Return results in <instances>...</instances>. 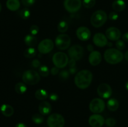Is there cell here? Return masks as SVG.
<instances>
[{"mask_svg":"<svg viewBox=\"0 0 128 127\" xmlns=\"http://www.w3.org/2000/svg\"><path fill=\"white\" fill-rule=\"evenodd\" d=\"M39 31H40V28L36 25H32V26H31V27L30 29V33L32 36H36L39 32Z\"/></svg>","mask_w":128,"mask_h":127,"instance_id":"33","label":"cell"},{"mask_svg":"<svg viewBox=\"0 0 128 127\" xmlns=\"http://www.w3.org/2000/svg\"><path fill=\"white\" fill-rule=\"evenodd\" d=\"M36 0H21V2L24 6L26 7H30L32 6L35 3Z\"/></svg>","mask_w":128,"mask_h":127,"instance_id":"36","label":"cell"},{"mask_svg":"<svg viewBox=\"0 0 128 127\" xmlns=\"http://www.w3.org/2000/svg\"><path fill=\"white\" fill-rule=\"evenodd\" d=\"M105 124L109 127H113L116 125V121L113 118H108L105 120Z\"/></svg>","mask_w":128,"mask_h":127,"instance_id":"32","label":"cell"},{"mask_svg":"<svg viewBox=\"0 0 128 127\" xmlns=\"http://www.w3.org/2000/svg\"><path fill=\"white\" fill-rule=\"evenodd\" d=\"M116 46L118 49L120 50V51L123 50L125 48L124 42L123 41H122V40H118V41H116Z\"/></svg>","mask_w":128,"mask_h":127,"instance_id":"35","label":"cell"},{"mask_svg":"<svg viewBox=\"0 0 128 127\" xmlns=\"http://www.w3.org/2000/svg\"><path fill=\"white\" fill-rule=\"evenodd\" d=\"M97 92L101 98L107 99L111 97L112 91L110 85L106 83H101L98 87Z\"/></svg>","mask_w":128,"mask_h":127,"instance_id":"12","label":"cell"},{"mask_svg":"<svg viewBox=\"0 0 128 127\" xmlns=\"http://www.w3.org/2000/svg\"><path fill=\"white\" fill-rule=\"evenodd\" d=\"M1 9H2V6H1V3H0V12H1Z\"/></svg>","mask_w":128,"mask_h":127,"instance_id":"48","label":"cell"},{"mask_svg":"<svg viewBox=\"0 0 128 127\" xmlns=\"http://www.w3.org/2000/svg\"><path fill=\"white\" fill-rule=\"evenodd\" d=\"M112 7L116 12H121L126 8V3L123 0H115L112 2Z\"/></svg>","mask_w":128,"mask_h":127,"instance_id":"19","label":"cell"},{"mask_svg":"<svg viewBox=\"0 0 128 127\" xmlns=\"http://www.w3.org/2000/svg\"><path fill=\"white\" fill-rule=\"evenodd\" d=\"M25 44L26 46H29L30 47H33L36 45L38 42V40L34 36H32L31 34L26 35L24 39Z\"/></svg>","mask_w":128,"mask_h":127,"instance_id":"22","label":"cell"},{"mask_svg":"<svg viewBox=\"0 0 128 127\" xmlns=\"http://www.w3.org/2000/svg\"><path fill=\"white\" fill-rule=\"evenodd\" d=\"M6 7L11 11H16L20 7V2L19 0H8L6 1Z\"/></svg>","mask_w":128,"mask_h":127,"instance_id":"21","label":"cell"},{"mask_svg":"<svg viewBox=\"0 0 128 127\" xmlns=\"http://www.w3.org/2000/svg\"><path fill=\"white\" fill-rule=\"evenodd\" d=\"M71 44V38L66 34H61L56 37L55 45L60 50L63 51L69 48Z\"/></svg>","mask_w":128,"mask_h":127,"instance_id":"6","label":"cell"},{"mask_svg":"<svg viewBox=\"0 0 128 127\" xmlns=\"http://www.w3.org/2000/svg\"><path fill=\"white\" fill-rule=\"evenodd\" d=\"M36 54V51L34 47H28L24 51V56L26 58H32Z\"/></svg>","mask_w":128,"mask_h":127,"instance_id":"26","label":"cell"},{"mask_svg":"<svg viewBox=\"0 0 128 127\" xmlns=\"http://www.w3.org/2000/svg\"><path fill=\"white\" fill-rule=\"evenodd\" d=\"M119 16L118 14H117V12H111L109 14V18H110V20H112V21H116L118 19Z\"/></svg>","mask_w":128,"mask_h":127,"instance_id":"37","label":"cell"},{"mask_svg":"<svg viewBox=\"0 0 128 127\" xmlns=\"http://www.w3.org/2000/svg\"><path fill=\"white\" fill-rule=\"evenodd\" d=\"M49 98H50V99L51 100V101H52V102H56V101H57L58 100L59 96L57 93H51V94L49 95Z\"/></svg>","mask_w":128,"mask_h":127,"instance_id":"38","label":"cell"},{"mask_svg":"<svg viewBox=\"0 0 128 127\" xmlns=\"http://www.w3.org/2000/svg\"><path fill=\"white\" fill-rule=\"evenodd\" d=\"M14 89L16 93H18V94H23L27 90V87L24 83L18 82L15 85Z\"/></svg>","mask_w":128,"mask_h":127,"instance_id":"25","label":"cell"},{"mask_svg":"<svg viewBox=\"0 0 128 127\" xmlns=\"http://www.w3.org/2000/svg\"><path fill=\"white\" fill-rule=\"evenodd\" d=\"M125 87H126V90L128 91V81L126 83V84H125Z\"/></svg>","mask_w":128,"mask_h":127,"instance_id":"47","label":"cell"},{"mask_svg":"<svg viewBox=\"0 0 128 127\" xmlns=\"http://www.w3.org/2000/svg\"><path fill=\"white\" fill-rule=\"evenodd\" d=\"M48 97V93L44 89H42V88L38 89L35 92V97L40 100H43L46 99Z\"/></svg>","mask_w":128,"mask_h":127,"instance_id":"24","label":"cell"},{"mask_svg":"<svg viewBox=\"0 0 128 127\" xmlns=\"http://www.w3.org/2000/svg\"><path fill=\"white\" fill-rule=\"evenodd\" d=\"M88 50L89 51H91V52L93 51V47H92V45L90 44L88 46Z\"/></svg>","mask_w":128,"mask_h":127,"instance_id":"45","label":"cell"},{"mask_svg":"<svg viewBox=\"0 0 128 127\" xmlns=\"http://www.w3.org/2000/svg\"><path fill=\"white\" fill-rule=\"evenodd\" d=\"M32 65L34 68H38L40 66V61L38 59H34L32 62Z\"/></svg>","mask_w":128,"mask_h":127,"instance_id":"39","label":"cell"},{"mask_svg":"<svg viewBox=\"0 0 128 127\" xmlns=\"http://www.w3.org/2000/svg\"><path fill=\"white\" fill-rule=\"evenodd\" d=\"M15 127H27V126L23 123H18L16 125Z\"/></svg>","mask_w":128,"mask_h":127,"instance_id":"44","label":"cell"},{"mask_svg":"<svg viewBox=\"0 0 128 127\" xmlns=\"http://www.w3.org/2000/svg\"><path fill=\"white\" fill-rule=\"evenodd\" d=\"M69 72H70V73H71V74H74V73H76V72H77V68H76V67H71V68H70V70H69Z\"/></svg>","mask_w":128,"mask_h":127,"instance_id":"42","label":"cell"},{"mask_svg":"<svg viewBox=\"0 0 128 127\" xmlns=\"http://www.w3.org/2000/svg\"><path fill=\"white\" fill-rule=\"evenodd\" d=\"M50 72H51V73L52 75H57L59 72L58 68L56 67H52V68L51 69Z\"/></svg>","mask_w":128,"mask_h":127,"instance_id":"40","label":"cell"},{"mask_svg":"<svg viewBox=\"0 0 128 127\" xmlns=\"http://www.w3.org/2000/svg\"><path fill=\"white\" fill-rule=\"evenodd\" d=\"M68 24L66 21H61L59 22L58 25V30L61 33H64L68 29Z\"/></svg>","mask_w":128,"mask_h":127,"instance_id":"27","label":"cell"},{"mask_svg":"<svg viewBox=\"0 0 128 127\" xmlns=\"http://www.w3.org/2000/svg\"><path fill=\"white\" fill-rule=\"evenodd\" d=\"M1 112L4 116L7 117H10L12 116L14 113V109L11 105L8 104H3L1 105Z\"/></svg>","mask_w":128,"mask_h":127,"instance_id":"20","label":"cell"},{"mask_svg":"<svg viewBox=\"0 0 128 127\" xmlns=\"http://www.w3.org/2000/svg\"><path fill=\"white\" fill-rule=\"evenodd\" d=\"M107 107L110 111L114 112L118 109L119 107H120V103L116 98H110L107 102Z\"/></svg>","mask_w":128,"mask_h":127,"instance_id":"23","label":"cell"},{"mask_svg":"<svg viewBox=\"0 0 128 127\" xmlns=\"http://www.w3.org/2000/svg\"><path fill=\"white\" fill-rule=\"evenodd\" d=\"M24 83L30 85H34L40 81V75L34 70H28L24 72L22 76Z\"/></svg>","mask_w":128,"mask_h":127,"instance_id":"4","label":"cell"},{"mask_svg":"<svg viewBox=\"0 0 128 127\" xmlns=\"http://www.w3.org/2000/svg\"><path fill=\"white\" fill-rule=\"evenodd\" d=\"M69 59L67 55L62 52H58L52 56V62L58 68H64L68 64Z\"/></svg>","mask_w":128,"mask_h":127,"instance_id":"5","label":"cell"},{"mask_svg":"<svg viewBox=\"0 0 128 127\" xmlns=\"http://www.w3.org/2000/svg\"><path fill=\"white\" fill-rule=\"evenodd\" d=\"M76 36L78 38L82 41H86L91 37V31L88 27L81 26L78 28L76 31Z\"/></svg>","mask_w":128,"mask_h":127,"instance_id":"15","label":"cell"},{"mask_svg":"<svg viewBox=\"0 0 128 127\" xmlns=\"http://www.w3.org/2000/svg\"><path fill=\"white\" fill-rule=\"evenodd\" d=\"M39 73L42 77H48L50 74V70L46 65H42L39 68Z\"/></svg>","mask_w":128,"mask_h":127,"instance_id":"30","label":"cell"},{"mask_svg":"<svg viewBox=\"0 0 128 127\" xmlns=\"http://www.w3.org/2000/svg\"><path fill=\"white\" fill-rule=\"evenodd\" d=\"M81 0H64V8L69 12H76L80 9L81 7Z\"/></svg>","mask_w":128,"mask_h":127,"instance_id":"10","label":"cell"},{"mask_svg":"<svg viewBox=\"0 0 128 127\" xmlns=\"http://www.w3.org/2000/svg\"><path fill=\"white\" fill-rule=\"evenodd\" d=\"M32 121L36 124H41L44 122V117L41 114L36 113L32 117Z\"/></svg>","mask_w":128,"mask_h":127,"instance_id":"28","label":"cell"},{"mask_svg":"<svg viewBox=\"0 0 128 127\" xmlns=\"http://www.w3.org/2000/svg\"><path fill=\"white\" fill-rule=\"evenodd\" d=\"M104 57L106 62L110 64H117L123 60L124 55L118 49H108L104 54Z\"/></svg>","mask_w":128,"mask_h":127,"instance_id":"2","label":"cell"},{"mask_svg":"<svg viewBox=\"0 0 128 127\" xmlns=\"http://www.w3.org/2000/svg\"><path fill=\"white\" fill-rule=\"evenodd\" d=\"M92 80V73L88 70H82L75 75L74 83L80 89H86L91 85Z\"/></svg>","mask_w":128,"mask_h":127,"instance_id":"1","label":"cell"},{"mask_svg":"<svg viewBox=\"0 0 128 127\" xmlns=\"http://www.w3.org/2000/svg\"><path fill=\"white\" fill-rule=\"evenodd\" d=\"M47 124L49 127H63L65 124L64 118L59 113H52L48 118Z\"/></svg>","mask_w":128,"mask_h":127,"instance_id":"7","label":"cell"},{"mask_svg":"<svg viewBox=\"0 0 128 127\" xmlns=\"http://www.w3.org/2000/svg\"><path fill=\"white\" fill-rule=\"evenodd\" d=\"M70 72L66 70L61 71L60 73V77L62 80H67L70 77Z\"/></svg>","mask_w":128,"mask_h":127,"instance_id":"34","label":"cell"},{"mask_svg":"<svg viewBox=\"0 0 128 127\" xmlns=\"http://www.w3.org/2000/svg\"><path fill=\"white\" fill-rule=\"evenodd\" d=\"M68 54L70 58L75 61H79L82 59L84 54V49L80 45H74L68 50Z\"/></svg>","mask_w":128,"mask_h":127,"instance_id":"9","label":"cell"},{"mask_svg":"<svg viewBox=\"0 0 128 127\" xmlns=\"http://www.w3.org/2000/svg\"><path fill=\"white\" fill-rule=\"evenodd\" d=\"M124 58H125V59H126V61H127L128 62V51L126 52V53H125Z\"/></svg>","mask_w":128,"mask_h":127,"instance_id":"46","label":"cell"},{"mask_svg":"<svg viewBox=\"0 0 128 127\" xmlns=\"http://www.w3.org/2000/svg\"><path fill=\"white\" fill-rule=\"evenodd\" d=\"M92 41L96 46L100 47H104L107 46L108 43V38L106 37V35L103 34L102 33H96L94 36Z\"/></svg>","mask_w":128,"mask_h":127,"instance_id":"16","label":"cell"},{"mask_svg":"<svg viewBox=\"0 0 128 127\" xmlns=\"http://www.w3.org/2000/svg\"><path fill=\"white\" fill-rule=\"evenodd\" d=\"M54 48L53 41L50 39H45L42 40L38 46L39 52L42 54H46L51 52Z\"/></svg>","mask_w":128,"mask_h":127,"instance_id":"11","label":"cell"},{"mask_svg":"<svg viewBox=\"0 0 128 127\" xmlns=\"http://www.w3.org/2000/svg\"><path fill=\"white\" fill-rule=\"evenodd\" d=\"M101 60H102L101 54L98 51H93L89 56V62L91 65L93 66H96L100 64L101 62Z\"/></svg>","mask_w":128,"mask_h":127,"instance_id":"17","label":"cell"},{"mask_svg":"<svg viewBox=\"0 0 128 127\" xmlns=\"http://www.w3.org/2000/svg\"><path fill=\"white\" fill-rule=\"evenodd\" d=\"M51 105L48 102L44 101L41 102L39 105V111H40V114L42 115H47L50 114L51 112Z\"/></svg>","mask_w":128,"mask_h":127,"instance_id":"18","label":"cell"},{"mask_svg":"<svg viewBox=\"0 0 128 127\" xmlns=\"http://www.w3.org/2000/svg\"><path fill=\"white\" fill-rule=\"evenodd\" d=\"M122 39H123L124 41L128 42V32L124 34L123 36H122Z\"/></svg>","mask_w":128,"mask_h":127,"instance_id":"43","label":"cell"},{"mask_svg":"<svg viewBox=\"0 0 128 127\" xmlns=\"http://www.w3.org/2000/svg\"><path fill=\"white\" fill-rule=\"evenodd\" d=\"M90 110L94 113H100L104 111L105 108L104 102L101 98H96L91 100L90 103Z\"/></svg>","mask_w":128,"mask_h":127,"instance_id":"8","label":"cell"},{"mask_svg":"<svg viewBox=\"0 0 128 127\" xmlns=\"http://www.w3.org/2000/svg\"><path fill=\"white\" fill-rule=\"evenodd\" d=\"M88 122L89 124L92 127H102L105 123L104 117L98 113L92 115L89 118Z\"/></svg>","mask_w":128,"mask_h":127,"instance_id":"13","label":"cell"},{"mask_svg":"<svg viewBox=\"0 0 128 127\" xmlns=\"http://www.w3.org/2000/svg\"><path fill=\"white\" fill-rule=\"evenodd\" d=\"M106 36L111 41H118L121 37V32L117 27H111L106 30Z\"/></svg>","mask_w":128,"mask_h":127,"instance_id":"14","label":"cell"},{"mask_svg":"<svg viewBox=\"0 0 128 127\" xmlns=\"http://www.w3.org/2000/svg\"><path fill=\"white\" fill-rule=\"evenodd\" d=\"M19 14H20V17L22 19H28L30 17L31 12H30V9H28V8H23L20 11Z\"/></svg>","mask_w":128,"mask_h":127,"instance_id":"29","label":"cell"},{"mask_svg":"<svg viewBox=\"0 0 128 127\" xmlns=\"http://www.w3.org/2000/svg\"><path fill=\"white\" fill-rule=\"evenodd\" d=\"M108 19L106 12L103 10L95 11L91 17V23L94 27H100L103 26Z\"/></svg>","mask_w":128,"mask_h":127,"instance_id":"3","label":"cell"},{"mask_svg":"<svg viewBox=\"0 0 128 127\" xmlns=\"http://www.w3.org/2000/svg\"><path fill=\"white\" fill-rule=\"evenodd\" d=\"M96 4V0H83L82 4L84 7L88 9L92 8Z\"/></svg>","mask_w":128,"mask_h":127,"instance_id":"31","label":"cell"},{"mask_svg":"<svg viewBox=\"0 0 128 127\" xmlns=\"http://www.w3.org/2000/svg\"><path fill=\"white\" fill-rule=\"evenodd\" d=\"M76 61H75V60L74 59H71L70 60V61L68 62V65L69 66H70V68L76 67Z\"/></svg>","mask_w":128,"mask_h":127,"instance_id":"41","label":"cell"}]
</instances>
